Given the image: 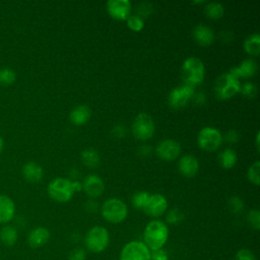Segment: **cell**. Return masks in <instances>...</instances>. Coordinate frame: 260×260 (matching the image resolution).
Here are the masks:
<instances>
[{"instance_id":"cell-6","label":"cell","mask_w":260,"mask_h":260,"mask_svg":"<svg viewBox=\"0 0 260 260\" xmlns=\"http://www.w3.org/2000/svg\"><path fill=\"white\" fill-rule=\"evenodd\" d=\"M48 195L57 202L65 203L71 200L74 191L72 188V181L63 177L53 179L47 188Z\"/></svg>"},{"instance_id":"cell-2","label":"cell","mask_w":260,"mask_h":260,"mask_svg":"<svg viewBox=\"0 0 260 260\" xmlns=\"http://www.w3.org/2000/svg\"><path fill=\"white\" fill-rule=\"evenodd\" d=\"M205 77V66L201 59L197 57L187 58L182 65V78L185 85L190 87L202 83Z\"/></svg>"},{"instance_id":"cell-8","label":"cell","mask_w":260,"mask_h":260,"mask_svg":"<svg viewBox=\"0 0 260 260\" xmlns=\"http://www.w3.org/2000/svg\"><path fill=\"white\" fill-rule=\"evenodd\" d=\"M222 141V134L218 129L211 126L203 127L197 135V144L205 151H214L218 149Z\"/></svg>"},{"instance_id":"cell-31","label":"cell","mask_w":260,"mask_h":260,"mask_svg":"<svg viewBox=\"0 0 260 260\" xmlns=\"http://www.w3.org/2000/svg\"><path fill=\"white\" fill-rule=\"evenodd\" d=\"M228 206H229V209L235 213V214H240L243 209H244V201L238 197V196H232L229 201H228Z\"/></svg>"},{"instance_id":"cell-16","label":"cell","mask_w":260,"mask_h":260,"mask_svg":"<svg viewBox=\"0 0 260 260\" xmlns=\"http://www.w3.org/2000/svg\"><path fill=\"white\" fill-rule=\"evenodd\" d=\"M178 170L184 177L193 178L199 171V161L195 156L185 154L179 159Z\"/></svg>"},{"instance_id":"cell-32","label":"cell","mask_w":260,"mask_h":260,"mask_svg":"<svg viewBox=\"0 0 260 260\" xmlns=\"http://www.w3.org/2000/svg\"><path fill=\"white\" fill-rule=\"evenodd\" d=\"M184 218L183 212L179 208H172L166 215V220L170 224H178Z\"/></svg>"},{"instance_id":"cell-29","label":"cell","mask_w":260,"mask_h":260,"mask_svg":"<svg viewBox=\"0 0 260 260\" xmlns=\"http://www.w3.org/2000/svg\"><path fill=\"white\" fill-rule=\"evenodd\" d=\"M16 79V73L13 69L4 67L0 69V84L1 85H10Z\"/></svg>"},{"instance_id":"cell-12","label":"cell","mask_w":260,"mask_h":260,"mask_svg":"<svg viewBox=\"0 0 260 260\" xmlns=\"http://www.w3.org/2000/svg\"><path fill=\"white\" fill-rule=\"evenodd\" d=\"M168 209V200L167 198L159 193L150 194L148 201L143 208L145 214L150 217L157 218L161 216Z\"/></svg>"},{"instance_id":"cell-15","label":"cell","mask_w":260,"mask_h":260,"mask_svg":"<svg viewBox=\"0 0 260 260\" xmlns=\"http://www.w3.org/2000/svg\"><path fill=\"white\" fill-rule=\"evenodd\" d=\"M50 239V231L45 226H37L27 235V245L31 249H39L46 245Z\"/></svg>"},{"instance_id":"cell-44","label":"cell","mask_w":260,"mask_h":260,"mask_svg":"<svg viewBox=\"0 0 260 260\" xmlns=\"http://www.w3.org/2000/svg\"><path fill=\"white\" fill-rule=\"evenodd\" d=\"M3 148H4V141H3V138L0 136V153L2 152Z\"/></svg>"},{"instance_id":"cell-37","label":"cell","mask_w":260,"mask_h":260,"mask_svg":"<svg viewBox=\"0 0 260 260\" xmlns=\"http://www.w3.org/2000/svg\"><path fill=\"white\" fill-rule=\"evenodd\" d=\"M137 15L140 16V17H143V16H147L151 11H152V6L149 2H142L140 3L139 5H137Z\"/></svg>"},{"instance_id":"cell-36","label":"cell","mask_w":260,"mask_h":260,"mask_svg":"<svg viewBox=\"0 0 260 260\" xmlns=\"http://www.w3.org/2000/svg\"><path fill=\"white\" fill-rule=\"evenodd\" d=\"M86 253L82 248H75L70 251L68 260H85Z\"/></svg>"},{"instance_id":"cell-24","label":"cell","mask_w":260,"mask_h":260,"mask_svg":"<svg viewBox=\"0 0 260 260\" xmlns=\"http://www.w3.org/2000/svg\"><path fill=\"white\" fill-rule=\"evenodd\" d=\"M244 50L250 56L257 57L260 53V36L258 32H254L250 35L243 44Z\"/></svg>"},{"instance_id":"cell-22","label":"cell","mask_w":260,"mask_h":260,"mask_svg":"<svg viewBox=\"0 0 260 260\" xmlns=\"http://www.w3.org/2000/svg\"><path fill=\"white\" fill-rule=\"evenodd\" d=\"M18 240V232L15 226L7 223L0 230V241L6 247H12Z\"/></svg>"},{"instance_id":"cell-40","label":"cell","mask_w":260,"mask_h":260,"mask_svg":"<svg viewBox=\"0 0 260 260\" xmlns=\"http://www.w3.org/2000/svg\"><path fill=\"white\" fill-rule=\"evenodd\" d=\"M112 134L116 138H124L127 134V129L124 125H116L112 129Z\"/></svg>"},{"instance_id":"cell-7","label":"cell","mask_w":260,"mask_h":260,"mask_svg":"<svg viewBox=\"0 0 260 260\" xmlns=\"http://www.w3.org/2000/svg\"><path fill=\"white\" fill-rule=\"evenodd\" d=\"M131 131L133 136L138 140L150 139L155 131L152 118L146 113H139L133 120Z\"/></svg>"},{"instance_id":"cell-41","label":"cell","mask_w":260,"mask_h":260,"mask_svg":"<svg viewBox=\"0 0 260 260\" xmlns=\"http://www.w3.org/2000/svg\"><path fill=\"white\" fill-rule=\"evenodd\" d=\"M194 101L196 104L198 105H203L206 101V98H205V94L202 93V92H198L195 94V98H194Z\"/></svg>"},{"instance_id":"cell-1","label":"cell","mask_w":260,"mask_h":260,"mask_svg":"<svg viewBox=\"0 0 260 260\" xmlns=\"http://www.w3.org/2000/svg\"><path fill=\"white\" fill-rule=\"evenodd\" d=\"M169 239V228L159 219L150 220L143 231V243L150 251L162 249Z\"/></svg>"},{"instance_id":"cell-26","label":"cell","mask_w":260,"mask_h":260,"mask_svg":"<svg viewBox=\"0 0 260 260\" xmlns=\"http://www.w3.org/2000/svg\"><path fill=\"white\" fill-rule=\"evenodd\" d=\"M204 12L210 19H219L224 14V7L218 2H208L204 7Z\"/></svg>"},{"instance_id":"cell-33","label":"cell","mask_w":260,"mask_h":260,"mask_svg":"<svg viewBox=\"0 0 260 260\" xmlns=\"http://www.w3.org/2000/svg\"><path fill=\"white\" fill-rule=\"evenodd\" d=\"M247 221L249 225L258 231L260 229V212L258 209H251L247 214Z\"/></svg>"},{"instance_id":"cell-9","label":"cell","mask_w":260,"mask_h":260,"mask_svg":"<svg viewBox=\"0 0 260 260\" xmlns=\"http://www.w3.org/2000/svg\"><path fill=\"white\" fill-rule=\"evenodd\" d=\"M151 251L141 241L128 242L120 252V260H150Z\"/></svg>"},{"instance_id":"cell-30","label":"cell","mask_w":260,"mask_h":260,"mask_svg":"<svg viewBox=\"0 0 260 260\" xmlns=\"http://www.w3.org/2000/svg\"><path fill=\"white\" fill-rule=\"evenodd\" d=\"M126 24L131 30L140 31L144 27V20L137 14H130L126 19Z\"/></svg>"},{"instance_id":"cell-27","label":"cell","mask_w":260,"mask_h":260,"mask_svg":"<svg viewBox=\"0 0 260 260\" xmlns=\"http://www.w3.org/2000/svg\"><path fill=\"white\" fill-rule=\"evenodd\" d=\"M150 194L148 192H145V191H138L136 193L133 194L132 196V205L136 208V209H140V210H143V208L145 207L147 201H148V198H149Z\"/></svg>"},{"instance_id":"cell-14","label":"cell","mask_w":260,"mask_h":260,"mask_svg":"<svg viewBox=\"0 0 260 260\" xmlns=\"http://www.w3.org/2000/svg\"><path fill=\"white\" fill-rule=\"evenodd\" d=\"M82 190L89 198H96L104 193L105 183L100 176L91 174L84 178L82 183Z\"/></svg>"},{"instance_id":"cell-21","label":"cell","mask_w":260,"mask_h":260,"mask_svg":"<svg viewBox=\"0 0 260 260\" xmlns=\"http://www.w3.org/2000/svg\"><path fill=\"white\" fill-rule=\"evenodd\" d=\"M90 109L85 105H79L76 106L73 110H71L69 114V120L72 124L76 126H81L87 123V121L90 119Z\"/></svg>"},{"instance_id":"cell-3","label":"cell","mask_w":260,"mask_h":260,"mask_svg":"<svg viewBox=\"0 0 260 260\" xmlns=\"http://www.w3.org/2000/svg\"><path fill=\"white\" fill-rule=\"evenodd\" d=\"M110 244L109 231L103 225H94L89 229L84 238L86 249L92 253L104 252Z\"/></svg>"},{"instance_id":"cell-10","label":"cell","mask_w":260,"mask_h":260,"mask_svg":"<svg viewBox=\"0 0 260 260\" xmlns=\"http://www.w3.org/2000/svg\"><path fill=\"white\" fill-rule=\"evenodd\" d=\"M195 91L193 87L188 85H180L171 90L168 96V104L173 109L184 108L194 96Z\"/></svg>"},{"instance_id":"cell-20","label":"cell","mask_w":260,"mask_h":260,"mask_svg":"<svg viewBox=\"0 0 260 260\" xmlns=\"http://www.w3.org/2000/svg\"><path fill=\"white\" fill-rule=\"evenodd\" d=\"M23 178L30 183H38L44 177L43 168L35 161H27L23 165L21 170Z\"/></svg>"},{"instance_id":"cell-28","label":"cell","mask_w":260,"mask_h":260,"mask_svg":"<svg viewBox=\"0 0 260 260\" xmlns=\"http://www.w3.org/2000/svg\"><path fill=\"white\" fill-rule=\"evenodd\" d=\"M247 177L252 184H254L255 186L259 185L260 183V161L259 160H256L249 167L247 172Z\"/></svg>"},{"instance_id":"cell-4","label":"cell","mask_w":260,"mask_h":260,"mask_svg":"<svg viewBox=\"0 0 260 260\" xmlns=\"http://www.w3.org/2000/svg\"><path fill=\"white\" fill-rule=\"evenodd\" d=\"M102 216L111 223H120L128 215V207L124 201L119 198L107 199L101 207Z\"/></svg>"},{"instance_id":"cell-25","label":"cell","mask_w":260,"mask_h":260,"mask_svg":"<svg viewBox=\"0 0 260 260\" xmlns=\"http://www.w3.org/2000/svg\"><path fill=\"white\" fill-rule=\"evenodd\" d=\"M237 152L232 148H225L218 154V162L223 169H232L237 164Z\"/></svg>"},{"instance_id":"cell-11","label":"cell","mask_w":260,"mask_h":260,"mask_svg":"<svg viewBox=\"0 0 260 260\" xmlns=\"http://www.w3.org/2000/svg\"><path fill=\"white\" fill-rule=\"evenodd\" d=\"M155 153L162 160H175L181 153V145L174 139H164L156 145Z\"/></svg>"},{"instance_id":"cell-23","label":"cell","mask_w":260,"mask_h":260,"mask_svg":"<svg viewBox=\"0 0 260 260\" xmlns=\"http://www.w3.org/2000/svg\"><path fill=\"white\" fill-rule=\"evenodd\" d=\"M80 159L85 167H87L89 169H94L100 165L101 156H100V153L95 149L86 148L81 151Z\"/></svg>"},{"instance_id":"cell-17","label":"cell","mask_w":260,"mask_h":260,"mask_svg":"<svg viewBox=\"0 0 260 260\" xmlns=\"http://www.w3.org/2000/svg\"><path fill=\"white\" fill-rule=\"evenodd\" d=\"M233 76L240 80V78H250L257 72V63L253 59H245L239 66L233 67L229 71Z\"/></svg>"},{"instance_id":"cell-5","label":"cell","mask_w":260,"mask_h":260,"mask_svg":"<svg viewBox=\"0 0 260 260\" xmlns=\"http://www.w3.org/2000/svg\"><path fill=\"white\" fill-rule=\"evenodd\" d=\"M241 82L230 72L219 75L214 82V93L218 100H229L240 92Z\"/></svg>"},{"instance_id":"cell-43","label":"cell","mask_w":260,"mask_h":260,"mask_svg":"<svg viewBox=\"0 0 260 260\" xmlns=\"http://www.w3.org/2000/svg\"><path fill=\"white\" fill-rule=\"evenodd\" d=\"M259 136H260V134H259V132H257V134H256V148L259 150Z\"/></svg>"},{"instance_id":"cell-34","label":"cell","mask_w":260,"mask_h":260,"mask_svg":"<svg viewBox=\"0 0 260 260\" xmlns=\"http://www.w3.org/2000/svg\"><path fill=\"white\" fill-rule=\"evenodd\" d=\"M240 92H242V94L248 99H253L257 94V86L253 82L247 81L244 84H241Z\"/></svg>"},{"instance_id":"cell-13","label":"cell","mask_w":260,"mask_h":260,"mask_svg":"<svg viewBox=\"0 0 260 260\" xmlns=\"http://www.w3.org/2000/svg\"><path fill=\"white\" fill-rule=\"evenodd\" d=\"M106 6L109 15L116 20H126L132 9L129 0H109Z\"/></svg>"},{"instance_id":"cell-18","label":"cell","mask_w":260,"mask_h":260,"mask_svg":"<svg viewBox=\"0 0 260 260\" xmlns=\"http://www.w3.org/2000/svg\"><path fill=\"white\" fill-rule=\"evenodd\" d=\"M15 215V204L13 200L7 196L0 194V223H9Z\"/></svg>"},{"instance_id":"cell-35","label":"cell","mask_w":260,"mask_h":260,"mask_svg":"<svg viewBox=\"0 0 260 260\" xmlns=\"http://www.w3.org/2000/svg\"><path fill=\"white\" fill-rule=\"evenodd\" d=\"M235 260H257V259L255 254L251 250L247 248H242L237 252Z\"/></svg>"},{"instance_id":"cell-39","label":"cell","mask_w":260,"mask_h":260,"mask_svg":"<svg viewBox=\"0 0 260 260\" xmlns=\"http://www.w3.org/2000/svg\"><path fill=\"white\" fill-rule=\"evenodd\" d=\"M150 260H169V255L167 251L164 249L154 250V251H151Z\"/></svg>"},{"instance_id":"cell-42","label":"cell","mask_w":260,"mask_h":260,"mask_svg":"<svg viewBox=\"0 0 260 260\" xmlns=\"http://www.w3.org/2000/svg\"><path fill=\"white\" fill-rule=\"evenodd\" d=\"M72 188H73L74 193L75 192H79L82 189V184L79 181H76V180L72 181Z\"/></svg>"},{"instance_id":"cell-38","label":"cell","mask_w":260,"mask_h":260,"mask_svg":"<svg viewBox=\"0 0 260 260\" xmlns=\"http://www.w3.org/2000/svg\"><path fill=\"white\" fill-rule=\"evenodd\" d=\"M240 138V135H239V132L237 130H234V129H231L229 130L224 136H222V140L229 142V143H236Z\"/></svg>"},{"instance_id":"cell-19","label":"cell","mask_w":260,"mask_h":260,"mask_svg":"<svg viewBox=\"0 0 260 260\" xmlns=\"http://www.w3.org/2000/svg\"><path fill=\"white\" fill-rule=\"evenodd\" d=\"M193 38L200 46H208L214 41V31L207 25L198 24L193 29Z\"/></svg>"}]
</instances>
